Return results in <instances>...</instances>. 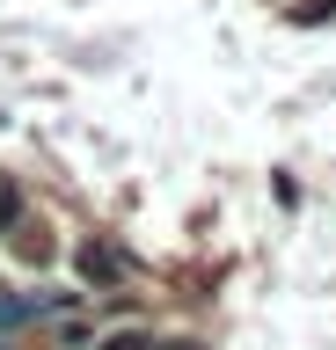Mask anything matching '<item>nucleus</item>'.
Listing matches in <instances>:
<instances>
[{"label":"nucleus","mask_w":336,"mask_h":350,"mask_svg":"<svg viewBox=\"0 0 336 350\" xmlns=\"http://www.w3.org/2000/svg\"><path fill=\"white\" fill-rule=\"evenodd\" d=\"M117 270H125V262H117L110 248H81V278L88 284H117Z\"/></svg>","instance_id":"1"},{"label":"nucleus","mask_w":336,"mask_h":350,"mask_svg":"<svg viewBox=\"0 0 336 350\" xmlns=\"http://www.w3.org/2000/svg\"><path fill=\"white\" fill-rule=\"evenodd\" d=\"M103 350H146V343H139V336H110Z\"/></svg>","instance_id":"3"},{"label":"nucleus","mask_w":336,"mask_h":350,"mask_svg":"<svg viewBox=\"0 0 336 350\" xmlns=\"http://www.w3.org/2000/svg\"><path fill=\"white\" fill-rule=\"evenodd\" d=\"M23 219V190H15V175H0V234Z\"/></svg>","instance_id":"2"}]
</instances>
